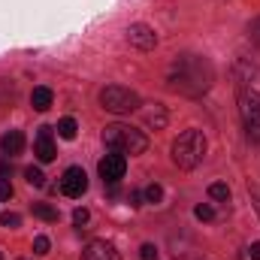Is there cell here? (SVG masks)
<instances>
[{"label": "cell", "mask_w": 260, "mask_h": 260, "mask_svg": "<svg viewBox=\"0 0 260 260\" xmlns=\"http://www.w3.org/2000/svg\"><path fill=\"white\" fill-rule=\"evenodd\" d=\"M215 82V67L203 55H182L167 70V85L185 97H200L212 88Z\"/></svg>", "instance_id": "cell-1"}, {"label": "cell", "mask_w": 260, "mask_h": 260, "mask_svg": "<svg viewBox=\"0 0 260 260\" xmlns=\"http://www.w3.org/2000/svg\"><path fill=\"white\" fill-rule=\"evenodd\" d=\"M206 157V136L203 130H185L173 142V164L179 170H197Z\"/></svg>", "instance_id": "cell-2"}, {"label": "cell", "mask_w": 260, "mask_h": 260, "mask_svg": "<svg viewBox=\"0 0 260 260\" xmlns=\"http://www.w3.org/2000/svg\"><path fill=\"white\" fill-rule=\"evenodd\" d=\"M103 142L109 151H121V154H142L148 148V136L130 124H109L103 130Z\"/></svg>", "instance_id": "cell-3"}, {"label": "cell", "mask_w": 260, "mask_h": 260, "mask_svg": "<svg viewBox=\"0 0 260 260\" xmlns=\"http://www.w3.org/2000/svg\"><path fill=\"white\" fill-rule=\"evenodd\" d=\"M100 106L106 112H115V115H130L142 106L139 94L133 88H124V85H106L100 91Z\"/></svg>", "instance_id": "cell-4"}, {"label": "cell", "mask_w": 260, "mask_h": 260, "mask_svg": "<svg viewBox=\"0 0 260 260\" xmlns=\"http://www.w3.org/2000/svg\"><path fill=\"white\" fill-rule=\"evenodd\" d=\"M239 115L251 142H260V94L254 88H242L239 91Z\"/></svg>", "instance_id": "cell-5"}, {"label": "cell", "mask_w": 260, "mask_h": 260, "mask_svg": "<svg viewBox=\"0 0 260 260\" xmlns=\"http://www.w3.org/2000/svg\"><path fill=\"white\" fill-rule=\"evenodd\" d=\"M97 170H100L103 185H118V182L124 179V173H127V154H121V151H109V154L97 164Z\"/></svg>", "instance_id": "cell-6"}, {"label": "cell", "mask_w": 260, "mask_h": 260, "mask_svg": "<svg viewBox=\"0 0 260 260\" xmlns=\"http://www.w3.org/2000/svg\"><path fill=\"white\" fill-rule=\"evenodd\" d=\"M127 43L133 46V49H139V52H151V49L157 46V34H154V27L136 21V24L127 27Z\"/></svg>", "instance_id": "cell-7"}, {"label": "cell", "mask_w": 260, "mask_h": 260, "mask_svg": "<svg viewBox=\"0 0 260 260\" xmlns=\"http://www.w3.org/2000/svg\"><path fill=\"white\" fill-rule=\"evenodd\" d=\"M61 191L67 197H73V200H79V197L88 191V176H85V170L82 167H70L64 173V179H61Z\"/></svg>", "instance_id": "cell-8"}, {"label": "cell", "mask_w": 260, "mask_h": 260, "mask_svg": "<svg viewBox=\"0 0 260 260\" xmlns=\"http://www.w3.org/2000/svg\"><path fill=\"white\" fill-rule=\"evenodd\" d=\"M82 260H121L115 245L106 242V239H91L85 248H82Z\"/></svg>", "instance_id": "cell-9"}, {"label": "cell", "mask_w": 260, "mask_h": 260, "mask_svg": "<svg viewBox=\"0 0 260 260\" xmlns=\"http://www.w3.org/2000/svg\"><path fill=\"white\" fill-rule=\"evenodd\" d=\"M34 154H37V160L40 164H49V160H55V142H52V127H40L37 133V142H34Z\"/></svg>", "instance_id": "cell-10"}, {"label": "cell", "mask_w": 260, "mask_h": 260, "mask_svg": "<svg viewBox=\"0 0 260 260\" xmlns=\"http://www.w3.org/2000/svg\"><path fill=\"white\" fill-rule=\"evenodd\" d=\"M0 148H3V154H18V151L24 148V133H21V130H9V133H3Z\"/></svg>", "instance_id": "cell-11"}, {"label": "cell", "mask_w": 260, "mask_h": 260, "mask_svg": "<svg viewBox=\"0 0 260 260\" xmlns=\"http://www.w3.org/2000/svg\"><path fill=\"white\" fill-rule=\"evenodd\" d=\"M52 100H55V94H52V88H46V85L34 88V94H30V103H34V109H40V112H46V109L52 106Z\"/></svg>", "instance_id": "cell-12"}, {"label": "cell", "mask_w": 260, "mask_h": 260, "mask_svg": "<svg viewBox=\"0 0 260 260\" xmlns=\"http://www.w3.org/2000/svg\"><path fill=\"white\" fill-rule=\"evenodd\" d=\"M145 124H151L154 130L167 127V109H164L160 103H151V106L145 109Z\"/></svg>", "instance_id": "cell-13"}, {"label": "cell", "mask_w": 260, "mask_h": 260, "mask_svg": "<svg viewBox=\"0 0 260 260\" xmlns=\"http://www.w3.org/2000/svg\"><path fill=\"white\" fill-rule=\"evenodd\" d=\"M76 130H79L76 118H61V121H58V136H61V139H76Z\"/></svg>", "instance_id": "cell-14"}, {"label": "cell", "mask_w": 260, "mask_h": 260, "mask_svg": "<svg viewBox=\"0 0 260 260\" xmlns=\"http://www.w3.org/2000/svg\"><path fill=\"white\" fill-rule=\"evenodd\" d=\"M209 197L218 200V203H227V200H230V188H227L224 182H215V185H209Z\"/></svg>", "instance_id": "cell-15"}, {"label": "cell", "mask_w": 260, "mask_h": 260, "mask_svg": "<svg viewBox=\"0 0 260 260\" xmlns=\"http://www.w3.org/2000/svg\"><path fill=\"white\" fill-rule=\"evenodd\" d=\"M24 179H27L34 188H43V185H46V176H43L40 167H27V170H24Z\"/></svg>", "instance_id": "cell-16"}, {"label": "cell", "mask_w": 260, "mask_h": 260, "mask_svg": "<svg viewBox=\"0 0 260 260\" xmlns=\"http://www.w3.org/2000/svg\"><path fill=\"white\" fill-rule=\"evenodd\" d=\"M34 215L43 218V221H58V209H55V206H46V203L34 206Z\"/></svg>", "instance_id": "cell-17"}, {"label": "cell", "mask_w": 260, "mask_h": 260, "mask_svg": "<svg viewBox=\"0 0 260 260\" xmlns=\"http://www.w3.org/2000/svg\"><path fill=\"white\" fill-rule=\"evenodd\" d=\"M21 224V215H15V212H3L0 215V227H6V230H15Z\"/></svg>", "instance_id": "cell-18"}, {"label": "cell", "mask_w": 260, "mask_h": 260, "mask_svg": "<svg viewBox=\"0 0 260 260\" xmlns=\"http://www.w3.org/2000/svg\"><path fill=\"white\" fill-rule=\"evenodd\" d=\"M142 197H145V203H160V200H164V188H160V185H148V188L142 191Z\"/></svg>", "instance_id": "cell-19"}, {"label": "cell", "mask_w": 260, "mask_h": 260, "mask_svg": "<svg viewBox=\"0 0 260 260\" xmlns=\"http://www.w3.org/2000/svg\"><path fill=\"white\" fill-rule=\"evenodd\" d=\"M194 215L200 218V221H212V218H215V209H212L209 203H200V206L194 209Z\"/></svg>", "instance_id": "cell-20"}, {"label": "cell", "mask_w": 260, "mask_h": 260, "mask_svg": "<svg viewBox=\"0 0 260 260\" xmlns=\"http://www.w3.org/2000/svg\"><path fill=\"white\" fill-rule=\"evenodd\" d=\"M49 245H52L49 236H37L34 239V254H49Z\"/></svg>", "instance_id": "cell-21"}, {"label": "cell", "mask_w": 260, "mask_h": 260, "mask_svg": "<svg viewBox=\"0 0 260 260\" xmlns=\"http://www.w3.org/2000/svg\"><path fill=\"white\" fill-rule=\"evenodd\" d=\"M248 40H251L254 46H260V15L251 21V24H248Z\"/></svg>", "instance_id": "cell-22"}, {"label": "cell", "mask_w": 260, "mask_h": 260, "mask_svg": "<svg viewBox=\"0 0 260 260\" xmlns=\"http://www.w3.org/2000/svg\"><path fill=\"white\" fill-rule=\"evenodd\" d=\"M88 218H91V212H88V209H85V206H82V209H76V212H73V221H76V227H85V224H88Z\"/></svg>", "instance_id": "cell-23"}, {"label": "cell", "mask_w": 260, "mask_h": 260, "mask_svg": "<svg viewBox=\"0 0 260 260\" xmlns=\"http://www.w3.org/2000/svg\"><path fill=\"white\" fill-rule=\"evenodd\" d=\"M139 257L142 260H157V248H154L151 242H145V245L139 248Z\"/></svg>", "instance_id": "cell-24"}, {"label": "cell", "mask_w": 260, "mask_h": 260, "mask_svg": "<svg viewBox=\"0 0 260 260\" xmlns=\"http://www.w3.org/2000/svg\"><path fill=\"white\" fill-rule=\"evenodd\" d=\"M0 200H3V203L12 200V185H9V179H0Z\"/></svg>", "instance_id": "cell-25"}, {"label": "cell", "mask_w": 260, "mask_h": 260, "mask_svg": "<svg viewBox=\"0 0 260 260\" xmlns=\"http://www.w3.org/2000/svg\"><path fill=\"white\" fill-rule=\"evenodd\" d=\"M248 257H251V260H260V242H251V248H248Z\"/></svg>", "instance_id": "cell-26"}, {"label": "cell", "mask_w": 260, "mask_h": 260, "mask_svg": "<svg viewBox=\"0 0 260 260\" xmlns=\"http://www.w3.org/2000/svg\"><path fill=\"white\" fill-rule=\"evenodd\" d=\"M142 200H145L142 191H133V194H130V206H142Z\"/></svg>", "instance_id": "cell-27"}, {"label": "cell", "mask_w": 260, "mask_h": 260, "mask_svg": "<svg viewBox=\"0 0 260 260\" xmlns=\"http://www.w3.org/2000/svg\"><path fill=\"white\" fill-rule=\"evenodd\" d=\"M0 260H3V254H0Z\"/></svg>", "instance_id": "cell-28"}]
</instances>
